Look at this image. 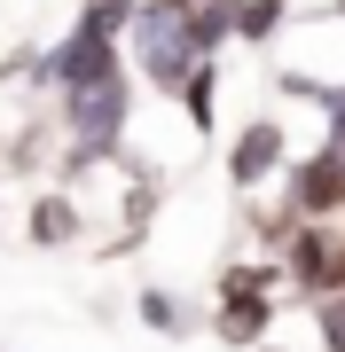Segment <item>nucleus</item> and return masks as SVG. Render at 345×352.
<instances>
[{
	"label": "nucleus",
	"mask_w": 345,
	"mask_h": 352,
	"mask_svg": "<svg viewBox=\"0 0 345 352\" xmlns=\"http://www.w3.org/2000/svg\"><path fill=\"white\" fill-rule=\"evenodd\" d=\"M141 321L149 329H189V314L173 305V289H141Z\"/></svg>",
	"instance_id": "12"
},
{
	"label": "nucleus",
	"mask_w": 345,
	"mask_h": 352,
	"mask_svg": "<svg viewBox=\"0 0 345 352\" xmlns=\"http://www.w3.org/2000/svg\"><path fill=\"white\" fill-rule=\"evenodd\" d=\"M24 235L39 243V251H63V243H79V204L63 196V188H48L32 204V219H24Z\"/></svg>",
	"instance_id": "7"
},
{
	"label": "nucleus",
	"mask_w": 345,
	"mask_h": 352,
	"mask_svg": "<svg viewBox=\"0 0 345 352\" xmlns=\"http://www.w3.org/2000/svg\"><path fill=\"white\" fill-rule=\"evenodd\" d=\"M267 314H275V298H220L212 337L220 344H259V337H267Z\"/></svg>",
	"instance_id": "8"
},
{
	"label": "nucleus",
	"mask_w": 345,
	"mask_h": 352,
	"mask_svg": "<svg viewBox=\"0 0 345 352\" xmlns=\"http://www.w3.org/2000/svg\"><path fill=\"white\" fill-rule=\"evenodd\" d=\"M126 39H134V63H141V78H149L157 94H180L196 63H212V55H196V39H189V0H141V16H134Z\"/></svg>",
	"instance_id": "2"
},
{
	"label": "nucleus",
	"mask_w": 345,
	"mask_h": 352,
	"mask_svg": "<svg viewBox=\"0 0 345 352\" xmlns=\"http://www.w3.org/2000/svg\"><path fill=\"white\" fill-rule=\"evenodd\" d=\"M322 344L345 352V289H330V298H322Z\"/></svg>",
	"instance_id": "14"
},
{
	"label": "nucleus",
	"mask_w": 345,
	"mask_h": 352,
	"mask_svg": "<svg viewBox=\"0 0 345 352\" xmlns=\"http://www.w3.org/2000/svg\"><path fill=\"white\" fill-rule=\"evenodd\" d=\"M180 110H189L196 133H212V110H220V63H196L189 87H180Z\"/></svg>",
	"instance_id": "9"
},
{
	"label": "nucleus",
	"mask_w": 345,
	"mask_h": 352,
	"mask_svg": "<svg viewBox=\"0 0 345 352\" xmlns=\"http://www.w3.org/2000/svg\"><path fill=\"white\" fill-rule=\"evenodd\" d=\"M282 149H291V141H282V118H251V126L236 133V149H228V180L251 196L259 180L282 173Z\"/></svg>",
	"instance_id": "6"
},
{
	"label": "nucleus",
	"mask_w": 345,
	"mask_h": 352,
	"mask_svg": "<svg viewBox=\"0 0 345 352\" xmlns=\"http://www.w3.org/2000/svg\"><path fill=\"white\" fill-rule=\"evenodd\" d=\"M87 16H94V24H110V32H134L141 0H87Z\"/></svg>",
	"instance_id": "13"
},
{
	"label": "nucleus",
	"mask_w": 345,
	"mask_h": 352,
	"mask_svg": "<svg viewBox=\"0 0 345 352\" xmlns=\"http://www.w3.org/2000/svg\"><path fill=\"white\" fill-rule=\"evenodd\" d=\"M275 289V266H228L220 274V298H267Z\"/></svg>",
	"instance_id": "11"
},
{
	"label": "nucleus",
	"mask_w": 345,
	"mask_h": 352,
	"mask_svg": "<svg viewBox=\"0 0 345 352\" xmlns=\"http://www.w3.org/2000/svg\"><path fill=\"white\" fill-rule=\"evenodd\" d=\"M282 196L298 204V219H330V212H345V133H330L306 164H291Z\"/></svg>",
	"instance_id": "5"
},
{
	"label": "nucleus",
	"mask_w": 345,
	"mask_h": 352,
	"mask_svg": "<svg viewBox=\"0 0 345 352\" xmlns=\"http://www.w3.org/2000/svg\"><path fill=\"white\" fill-rule=\"evenodd\" d=\"M126 118H134V78L110 71V78H87V87H63L55 94V126H63V173H94V164L126 157Z\"/></svg>",
	"instance_id": "1"
},
{
	"label": "nucleus",
	"mask_w": 345,
	"mask_h": 352,
	"mask_svg": "<svg viewBox=\"0 0 345 352\" xmlns=\"http://www.w3.org/2000/svg\"><path fill=\"white\" fill-rule=\"evenodd\" d=\"M282 16H291L282 0H236V39H243V47H259V39L282 32Z\"/></svg>",
	"instance_id": "10"
},
{
	"label": "nucleus",
	"mask_w": 345,
	"mask_h": 352,
	"mask_svg": "<svg viewBox=\"0 0 345 352\" xmlns=\"http://www.w3.org/2000/svg\"><path fill=\"white\" fill-rule=\"evenodd\" d=\"M282 266H291V282L306 289V298L345 289V243L330 235V219H298V235L282 243Z\"/></svg>",
	"instance_id": "4"
},
{
	"label": "nucleus",
	"mask_w": 345,
	"mask_h": 352,
	"mask_svg": "<svg viewBox=\"0 0 345 352\" xmlns=\"http://www.w3.org/2000/svg\"><path fill=\"white\" fill-rule=\"evenodd\" d=\"M118 39H126V32L94 24V16L79 8V24H71L63 39H55L48 55H39V87H55V94H63V87H87V78H110V71H126V63H118Z\"/></svg>",
	"instance_id": "3"
},
{
	"label": "nucleus",
	"mask_w": 345,
	"mask_h": 352,
	"mask_svg": "<svg viewBox=\"0 0 345 352\" xmlns=\"http://www.w3.org/2000/svg\"><path fill=\"white\" fill-rule=\"evenodd\" d=\"M189 8H196V0H189Z\"/></svg>",
	"instance_id": "16"
},
{
	"label": "nucleus",
	"mask_w": 345,
	"mask_h": 352,
	"mask_svg": "<svg viewBox=\"0 0 345 352\" xmlns=\"http://www.w3.org/2000/svg\"><path fill=\"white\" fill-rule=\"evenodd\" d=\"M337 16H345V0H337Z\"/></svg>",
	"instance_id": "15"
}]
</instances>
